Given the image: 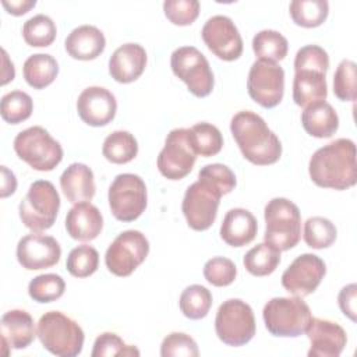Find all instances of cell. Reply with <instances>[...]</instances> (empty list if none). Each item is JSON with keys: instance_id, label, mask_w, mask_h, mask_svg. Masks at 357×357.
<instances>
[{"instance_id": "5", "label": "cell", "mask_w": 357, "mask_h": 357, "mask_svg": "<svg viewBox=\"0 0 357 357\" xmlns=\"http://www.w3.org/2000/svg\"><path fill=\"white\" fill-rule=\"evenodd\" d=\"M268 332L280 337H297L305 333L312 315L308 304L298 296L273 297L262 311Z\"/></svg>"}, {"instance_id": "29", "label": "cell", "mask_w": 357, "mask_h": 357, "mask_svg": "<svg viewBox=\"0 0 357 357\" xmlns=\"http://www.w3.org/2000/svg\"><path fill=\"white\" fill-rule=\"evenodd\" d=\"M103 156L116 165H124L131 162L138 153V142L135 137L128 131H113L109 134L102 146Z\"/></svg>"}, {"instance_id": "14", "label": "cell", "mask_w": 357, "mask_h": 357, "mask_svg": "<svg viewBox=\"0 0 357 357\" xmlns=\"http://www.w3.org/2000/svg\"><path fill=\"white\" fill-rule=\"evenodd\" d=\"M247 91L251 99L262 107L272 109L278 106L284 93L283 68L272 61H254L247 78Z\"/></svg>"}, {"instance_id": "35", "label": "cell", "mask_w": 357, "mask_h": 357, "mask_svg": "<svg viewBox=\"0 0 357 357\" xmlns=\"http://www.w3.org/2000/svg\"><path fill=\"white\" fill-rule=\"evenodd\" d=\"M56 24L45 14H38L25 21L22 26V36L26 45L33 47H46L56 39Z\"/></svg>"}, {"instance_id": "2", "label": "cell", "mask_w": 357, "mask_h": 357, "mask_svg": "<svg viewBox=\"0 0 357 357\" xmlns=\"http://www.w3.org/2000/svg\"><path fill=\"white\" fill-rule=\"evenodd\" d=\"M230 131L248 162L268 166L279 160L282 144L259 114L251 110L236 113L230 121Z\"/></svg>"}, {"instance_id": "32", "label": "cell", "mask_w": 357, "mask_h": 357, "mask_svg": "<svg viewBox=\"0 0 357 357\" xmlns=\"http://www.w3.org/2000/svg\"><path fill=\"white\" fill-rule=\"evenodd\" d=\"M190 142L197 155L209 158L220 152L223 146V137L219 128L211 123H197L188 128Z\"/></svg>"}, {"instance_id": "18", "label": "cell", "mask_w": 357, "mask_h": 357, "mask_svg": "<svg viewBox=\"0 0 357 357\" xmlns=\"http://www.w3.org/2000/svg\"><path fill=\"white\" fill-rule=\"evenodd\" d=\"M77 112L79 119L88 126L103 127L114 119L117 102L109 89L88 86L78 96Z\"/></svg>"}, {"instance_id": "49", "label": "cell", "mask_w": 357, "mask_h": 357, "mask_svg": "<svg viewBox=\"0 0 357 357\" xmlns=\"http://www.w3.org/2000/svg\"><path fill=\"white\" fill-rule=\"evenodd\" d=\"M17 188V178L11 170H8L6 166H1V198H6L11 194H14Z\"/></svg>"}, {"instance_id": "6", "label": "cell", "mask_w": 357, "mask_h": 357, "mask_svg": "<svg viewBox=\"0 0 357 357\" xmlns=\"http://www.w3.org/2000/svg\"><path fill=\"white\" fill-rule=\"evenodd\" d=\"M60 209V195L47 180L33 181L20 202V219L32 231H43L53 226Z\"/></svg>"}, {"instance_id": "45", "label": "cell", "mask_w": 357, "mask_h": 357, "mask_svg": "<svg viewBox=\"0 0 357 357\" xmlns=\"http://www.w3.org/2000/svg\"><path fill=\"white\" fill-rule=\"evenodd\" d=\"M329 67V56L318 45H307L298 49L294 57V71L303 68H312L326 74Z\"/></svg>"}, {"instance_id": "20", "label": "cell", "mask_w": 357, "mask_h": 357, "mask_svg": "<svg viewBox=\"0 0 357 357\" xmlns=\"http://www.w3.org/2000/svg\"><path fill=\"white\" fill-rule=\"evenodd\" d=\"M146 52L138 43H124L109 59V74L120 84H130L141 77L146 66Z\"/></svg>"}, {"instance_id": "37", "label": "cell", "mask_w": 357, "mask_h": 357, "mask_svg": "<svg viewBox=\"0 0 357 357\" xmlns=\"http://www.w3.org/2000/svg\"><path fill=\"white\" fill-rule=\"evenodd\" d=\"M303 236L308 247L322 250L333 244L337 236V230L329 219L322 216H312L305 220Z\"/></svg>"}, {"instance_id": "27", "label": "cell", "mask_w": 357, "mask_h": 357, "mask_svg": "<svg viewBox=\"0 0 357 357\" xmlns=\"http://www.w3.org/2000/svg\"><path fill=\"white\" fill-rule=\"evenodd\" d=\"M303 128L315 138H329L339 128V117L331 103L319 100L305 106L301 113Z\"/></svg>"}, {"instance_id": "11", "label": "cell", "mask_w": 357, "mask_h": 357, "mask_svg": "<svg viewBox=\"0 0 357 357\" xmlns=\"http://www.w3.org/2000/svg\"><path fill=\"white\" fill-rule=\"evenodd\" d=\"M107 199L110 211L117 220L132 222L138 219L146 208V185L137 174H119L109 187Z\"/></svg>"}, {"instance_id": "8", "label": "cell", "mask_w": 357, "mask_h": 357, "mask_svg": "<svg viewBox=\"0 0 357 357\" xmlns=\"http://www.w3.org/2000/svg\"><path fill=\"white\" fill-rule=\"evenodd\" d=\"M222 195V190L204 177L185 190L181 211L192 230L204 231L213 225Z\"/></svg>"}, {"instance_id": "17", "label": "cell", "mask_w": 357, "mask_h": 357, "mask_svg": "<svg viewBox=\"0 0 357 357\" xmlns=\"http://www.w3.org/2000/svg\"><path fill=\"white\" fill-rule=\"evenodd\" d=\"M61 257L57 240L47 234L31 233L17 244V259L26 271H39L54 266Z\"/></svg>"}, {"instance_id": "9", "label": "cell", "mask_w": 357, "mask_h": 357, "mask_svg": "<svg viewBox=\"0 0 357 357\" xmlns=\"http://www.w3.org/2000/svg\"><path fill=\"white\" fill-rule=\"evenodd\" d=\"M215 331L227 346H243L255 335V318L252 308L240 298L223 301L216 312Z\"/></svg>"}, {"instance_id": "3", "label": "cell", "mask_w": 357, "mask_h": 357, "mask_svg": "<svg viewBox=\"0 0 357 357\" xmlns=\"http://www.w3.org/2000/svg\"><path fill=\"white\" fill-rule=\"evenodd\" d=\"M42 346L59 357H75L82 351L84 331L73 318L60 311L45 312L38 322Z\"/></svg>"}, {"instance_id": "24", "label": "cell", "mask_w": 357, "mask_h": 357, "mask_svg": "<svg viewBox=\"0 0 357 357\" xmlns=\"http://www.w3.org/2000/svg\"><path fill=\"white\" fill-rule=\"evenodd\" d=\"M64 46L73 59L88 61L103 53L106 39L99 28L93 25H81L68 33Z\"/></svg>"}, {"instance_id": "30", "label": "cell", "mask_w": 357, "mask_h": 357, "mask_svg": "<svg viewBox=\"0 0 357 357\" xmlns=\"http://www.w3.org/2000/svg\"><path fill=\"white\" fill-rule=\"evenodd\" d=\"M252 50L258 60L276 63L286 57L289 43L280 32L273 29H264L254 36Z\"/></svg>"}, {"instance_id": "48", "label": "cell", "mask_w": 357, "mask_h": 357, "mask_svg": "<svg viewBox=\"0 0 357 357\" xmlns=\"http://www.w3.org/2000/svg\"><path fill=\"white\" fill-rule=\"evenodd\" d=\"M1 6L7 10L8 14L18 17L28 13L31 8H33L36 6V1L35 0H11V1L3 0Z\"/></svg>"}, {"instance_id": "42", "label": "cell", "mask_w": 357, "mask_h": 357, "mask_svg": "<svg viewBox=\"0 0 357 357\" xmlns=\"http://www.w3.org/2000/svg\"><path fill=\"white\" fill-rule=\"evenodd\" d=\"M92 357H106V356H139V350L134 346L126 344L123 339L113 333L105 332L95 339Z\"/></svg>"}, {"instance_id": "1", "label": "cell", "mask_w": 357, "mask_h": 357, "mask_svg": "<svg viewBox=\"0 0 357 357\" xmlns=\"http://www.w3.org/2000/svg\"><path fill=\"white\" fill-rule=\"evenodd\" d=\"M311 180L322 188L347 190L357 181L356 145L349 138H339L317 149L310 159Z\"/></svg>"}, {"instance_id": "34", "label": "cell", "mask_w": 357, "mask_h": 357, "mask_svg": "<svg viewBox=\"0 0 357 357\" xmlns=\"http://www.w3.org/2000/svg\"><path fill=\"white\" fill-rule=\"evenodd\" d=\"M180 311L190 319L205 318L212 307L211 291L201 284H191L183 290L178 300Z\"/></svg>"}, {"instance_id": "23", "label": "cell", "mask_w": 357, "mask_h": 357, "mask_svg": "<svg viewBox=\"0 0 357 357\" xmlns=\"http://www.w3.org/2000/svg\"><path fill=\"white\" fill-rule=\"evenodd\" d=\"M258 231L255 216L244 208L230 209L222 222L220 237L231 247H243L250 244Z\"/></svg>"}, {"instance_id": "7", "label": "cell", "mask_w": 357, "mask_h": 357, "mask_svg": "<svg viewBox=\"0 0 357 357\" xmlns=\"http://www.w3.org/2000/svg\"><path fill=\"white\" fill-rule=\"evenodd\" d=\"M14 151L21 160L38 172H50L63 159L60 142L40 126L18 132L14 138Z\"/></svg>"}, {"instance_id": "33", "label": "cell", "mask_w": 357, "mask_h": 357, "mask_svg": "<svg viewBox=\"0 0 357 357\" xmlns=\"http://www.w3.org/2000/svg\"><path fill=\"white\" fill-rule=\"evenodd\" d=\"M243 264L251 275L268 276L280 264V251L266 243H259L244 255Z\"/></svg>"}, {"instance_id": "43", "label": "cell", "mask_w": 357, "mask_h": 357, "mask_svg": "<svg viewBox=\"0 0 357 357\" xmlns=\"http://www.w3.org/2000/svg\"><path fill=\"white\" fill-rule=\"evenodd\" d=\"M163 11L172 24L185 26L198 18L199 3L197 0H166Z\"/></svg>"}, {"instance_id": "13", "label": "cell", "mask_w": 357, "mask_h": 357, "mask_svg": "<svg viewBox=\"0 0 357 357\" xmlns=\"http://www.w3.org/2000/svg\"><path fill=\"white\" fill-rule=\"evenodd\" d=\"M188 132V128L172 130L165 139L163 149L159 152L158 170L169 180L184 178L195 165L197 153L191 146Z\"/></svg>"}, {"instance_id": "41", "label": "cell", "mask_w": 357, "mask_h": 357, "mask_svg": "<svg viewBox=\"0 0 357 357\" xmlns=\"http://www.w3.org/2000/svg\"><path fill=\"white\" fill-rule=\"evenodd\" d=\"M204 276L211 284L216 287H225L234 282L237 276V268L229 258L213 257L204 265Z\"/></svg>"}, {"instance_id": "15", "label": "cell", "mask_w": 357, "mask_h": 357, "mask_svg": "<svg viewBox=\"0 0 357 357\" xmlns=\"http://www.w3.org/2000/svg\"><path fill=\"white\" fill-rule=\"evenodd\" d=\"M201 35L208 49L220 60L233 61L243 53L241 35L231 18L226 15L211 17L202 26Z\"/></svg>"}, {"instance_id": "39", "label": "cell", "mask_w": 357, "mask_h": 357, "mask_svg": "<svg viewBox=\"0 0 357 357\" xmlns=\"http://www.w3.org/2000/svg\"><path fill=\"white\" fill-rule=\"evenodd\" d=\"M99 265V254L92 245H78L73 248L67 257L66 268L75 278H88L96 272Z\"/></svg>"}, {"instance_id": "19", "label": "cell", "mask_w": 357, "mask_h": 357, "mask_svg": "<svg viewBox=\"0 0 357 357\" xmlns=\"http://www.w3.org/2000/svg\"><path fill=\"white\" fill-rule=\"evenodd\" d=\"M305 333L311 343L310 357H337L347 343L346 331L331 319L312 318Z\"/></svg>"}, {"instance_id": "16", "label": "cell", "mask_w": 357, "mask_h": 357, "mask_svg": "<svg viewBox=\"0 0 357 357\" xmlns=\"http://www.w3.org/2000/svg\"><path fill=\"white\" fill-rule=\"evenodd\" d=\"M325 273V262L318 255L305 252L298 255L283 272L282 286L293 296H310L317 290Z\"/></svg>"}, {"instance_id": "47", "label": "cell", "mask_w": 357, "mask_h": 357, "mask_svg": "<svg viewBox=\"0 0 357 357\" xmlns=\"http://www.w3.org/2000/svg\"><path fill=\"white\" fill-rule=\"evenodd\" d=\"M356 300H357V286L350 283L344 286L337 296V303L342 312L351 321H356Z\"/></svg>"}, {"instance_id": "21", "label": "cell", "mask_w": 357, "mask_h": 357, "mask_svg": "<svg viewBox=\"0 0 357 357\" xmlns=\"http://www.w3.org/2000/svg\"><path fill=\"white\" fill-rule=\"evenodd\" d=\"M103 227L100 211L89 201L75 204L66 216V230L71 238L91 241L96 238Z\"/></svg>"}, {"instance_id": "38", "label": "cell", "mask_w": 357, "mask_h": 357, "mask_svg": "<svg viewBox=\"0 0 357 357\" xmlns=\"http://www.w3.org/2000/svg\"><path fill=\"white\" fill-rule=\"evenodd\" d=\"M66 290L64 279L56 273H43L33 278L28 284V294L33 301L52 303L59 300Z\"/></svg>"}, {"instance_id": "25", "label": "cell", "mask_w": 357, "mask_h": 357, "mask_svg": "<svg viewBox=\"0 0 357 357\" xmlns=\"http://www.w3.org/2000/svg\"><path fill=\"white\" fill-rule=\"evenodd\" d=\"M60 187L73 204L91 201L96 190L93 172L84 163H71L60 176Z\"/></svg>"}, {"instance_id": "10", "label": "cell", "mask_w": 357, "mask_h": 357, "mask_svg": "<svg viewBox=\"0 0 357 357\" xmlns=\"http://www.w3.org/2000/svg\"><path fill=\"white\" fill-rule=\"evenodd\" d=\"M170 67L197 98L208 96L215 85L213 73L206 57L194 46L177 47L170 57Z\"/></svg>"}, {"instance_id": "50", "label": "cell", "mask_w": 357, "mask_h": 357, "mask_svg": "<svg viewBox=\"0 0 357 357\" xmlns=\"http://www.w3.org/2000/svg\"><path fill=\"white\" fill-rule=\"evenodd\" d=\"M3 53V63H4V68L1 73V85H6L7 82L13 81L15 77V71H14V64L8 60V56L6 53V50H1Z\"/></svg>"}, {"instance_id": "26", "label": "cell", "mask_w": 357, "mask_h": 357, "mask_svg": "<svg viewBox=\"0 0 357 357\" xmlns=\"http://www.w3.org/2000/svg\"><path fill=\"white\" fill-rule=\"evenodd\" d=\"M326 74L312 68L294 71L293 100L297 106L305 107L311 103L325 100L328 96Z\"/></svg>"}, {"instance_id": "36", "label": "cell", "mask_w": 357, "mask_h": 357, "mask_svg": "<svg viewBox=\"0 0 357 357\" xmlns=\"http://www.w3.org/2000/svg\"><path fill=\"white\" fill-rule=\"evenodd\" d=\"M33 110L32 98L24 91H11L1 98L0 114L10 124H20L31 117Z\"/></svg>"}, {"instance_id": "4", "label": "cell", "mask_w": 357, "mask_h": 357, "mask_svg": "<svg viewBox=\"0 0 357 357\" xmlns=\"http://www.w3.org/2000/svg\"><path fill=\"white\" fill-rule=\"evenodd\" d=\"M265 243L278 251H287L297 245L301 237V215L298 206L287 198L271 199L264 211Z\"/></svg>"}, {"instance_id": "40", "label": "cell", "mask_w": 357, "mask_h": 357, "mask_svg": "<svg viewBox=\"0 0 357 357\" xmlns=\"http://www.w3.org/2000/svg\"><path fill=\"white\" fill-rule=\"evenodd\" d=\"M333 93L337 99L353 102L357 95V67L351 60H342L333 75Z\"/></svg>"}, {"instance_id": "22", "label": "cell", "mask_w": 357, "mask_h": 357, "mask_svg": "<svg viewBox=\"0 0 357 357\" xmlns=\"http://www.w3.org/2000/svg\"><path fill=\"white\" fill-rule=\"evenodd\" d=\"M0 328L4 349H25L33 342L35 336L38 335L33 318L29 312L24 310H10L4 312L1 317Z\"/></svg>"}, {"instance_id": "46", "label": "cell", "mask_w": 357, "mask_h": 357, "mask_svg": "<svg viewBox=\"0 0 357 357\" xmlns=\"http://www.w3.org/2000/svg\"><path fill=\"white\" fill-rule=\"evenodd\" d=\"M198 177H204L206 180L212 181L215 185H218L222 190L223 195L231 192L237 183L236 176L231 172V169L222 163H212V165L204 166L199 170Z\"/></svg>"}, {"instance_id": "28", "label": "cell", "mask_w": 357, "mask_h": 357, "mask_svg": "<svg viewBox=\"0 0 357 357\" xmlns=\"http://www.w3.org/2000/svg\"><path fill=\"white\" fill-rule=\"evenodd\" d=\"M22 74L29 86L33 89H43L56 79L59 74V64L53 56L36 53L25 60Z\"/></svg>"}, {"instance_id": "31", "label": "cell", "mask_w": 357, "mask_h": 357, "mask_svg": "<svg viewBox=\"0 0 357 357\" xmlns=\"http://www.w3.org/2000/svg\"><path fill=\"white\" fill-rule=\"evenodd\" d=\"M291 20L303 28H315L325 22L329 4L326 0H294L289 6Z\"/></svg>"}, {"instance_id": "12", "label": "cell", "mask_w": 357, "mask_h": 357, "mask_svg": "<svg viewBox=\"0 0 357 357\" xmlns=\"http://www.w3.org/2000/svg\"><path fill=\"white\" fill-rule=\"evenodd\" d=\"M149 241L138 230L121 231L105 254L106 268L116 276H130L148 257Z\"/></svg>"}, {"instance_id": "44", "label": "cell", "mask_w": 357, "mask_h": 357, "mask_svg": "<svg viewBox=\"0 0 357 357\" xmlns=\"http://www.w3.org/2000/svg\"><path fill=\"white\" fill-rule=\"evenodd\" d=\"M198 354H199V350L195 340L190 335L183 332H172L163 339L160 344L162 357H173V356L197 357Z\"/></svg>"}]
</instances>
